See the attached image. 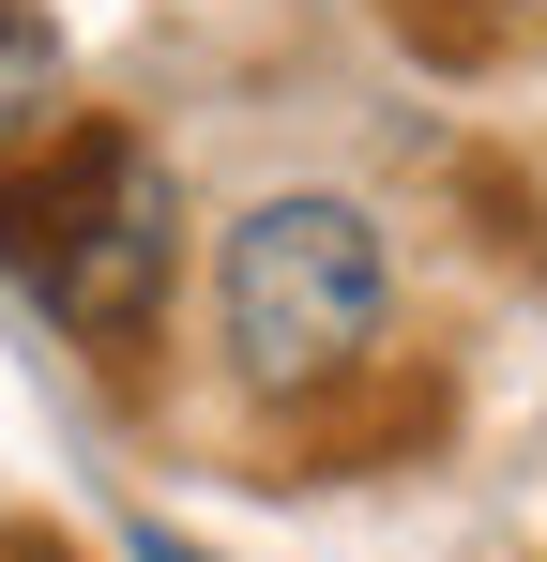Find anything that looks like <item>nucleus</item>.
Instances as JSON below:
<instances>
[{
  "mask_svg": "<svg viewBox=\"0 0 547 562\" xmlns=\"http://www.w3.org/2000/svg\"><path fill=\"white\" fill-rule=\"evenodd\" d=\"M0 562H77V548H46V532H0Z\"/></svg>",
  "mask_w": 547,
  "mask_h": 562,
  "instance_id": "423d86ee",
  "label": "nucleus"
},
{
  "mask_svg": "<svg viewBox=\"0 0 547 562\" xmlns=\"http://www.w3.org/2000/svg\"><path fill=\"white\" fill-rule=\"evenodd\" d=\"M395 15H426L442 46H502V31H547V0H395Z\"/></svg>",
  "mask_w": 547,
  "mask_h": 562,
  "instance_id": "20e7f679",
  "label": "nucleus"
},
{
  "mask_svg": "<svg viewBox=\"0 0 547 562\" xmlns=\"http://www.w3.org/2000/svg\"><path fill=\"white\" fill-rule=\"evenodd\" d=\"M182 244H198V198L153 122L62 106L31 153H0V289L91 366H137L168 335Z\"/></svg>",
  "mask_w": 547,
  "mask_h": 562,
  "instance_id": "f257e3e1",
  "label": "nucleus"
},
{
  "mask_svg": "<svg viewBox=\"0 0 547 562\" xmlns=\"http://www.w3.org/2000/svg\"><path fill=\"white\" fill-rule=\"evenodd\" d=\"M137 562H228V548H198V532H168V517H137Z\"/></svg>",
  "mask_w": 547,
  "mask_h": 562,
  "instance_id": "39448f33",
  "label": "nucleus"
},
{
  "mask_svg": "<svg viewBox=\"0 0 547 562\" xmlns=\"http://www.w3.org/2000/svg\"><path fill=\"white\" fill-rule=\"evenodd\" d=\"M62 77H77L62 15H46V0H0V153H31V137L62 122Z\"/></svg>",
  "mask_w": 547,
  "mask_h": 562,
  "instance_id": "7ed1b4c3",
  "label": "nucleus"
},
{
  "mask_svg": "<svg viewBox=\"0 0 547 562\" xmlns=\"http://www.w3.org/2000/svg\"><path fill=\"white\" fill-rule=\"evenodd\" d=\"M395 350V228L350 183H259L213 228V366L259 411H335Z\"/></svg>",
  "mask_w": 547,
  "mask_h": 562,
  "instance_id": "f03ea898",
  "label": "nucleus"
}]
</instances>
